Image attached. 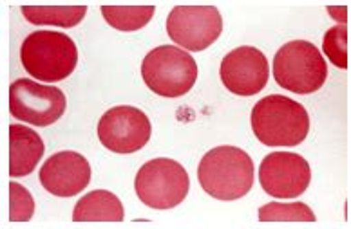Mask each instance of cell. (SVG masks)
Here are the masks:
<instances>
[{"instance_id":"19","label":"cell","mask_w":351,"mask_h":229,"mask_svg":"<svg viewBox=\"0 0 351 229\" xmlns=\"http://www.w3.org/2000/svg\"><path fill=\"white\" fill-rule=\"evenodd\" d=\"M35 213V202L27 189L19 183H10V220L27 222Z\"/></svg>"},{"instance_id":"2","label":"cell","mask_w":351,"mask_h":229,"mask_svg":"<svg viewBox=\"0 0 351 229\" xmlns=\"http://www.w3.org/2000/svg\"><path fill=\"white\" fill-rule=\"evenodd\" d=\"M252 130L266 146H297L310 132V116L301 103L271 94L252 109Z\"/></svg>"},{"instance_id":"8","label":"cell","mask_w":351,"mask_h":229,"mask_svg":"<svg viewBox=\"0 0 351 229\" xmlns=\"http://www.w3.org/2000/svg\"><path fill=\"white\" fill-rule=\"evenodd\" d=\"M66 94L58 87H45L21 78L10 87V112L16 120L35 126H49L66 112Z\"/></svg>"},{"instance_id":"5","label":"cell","mask_w":351,"mask_h":229,"mask_svg":"<svg viewBox=\"0 0 351 229\" xmlns=\"http://www.w3.org/2000/svg\"><path fill=\"white\" fill-rule=\"evenodd\" d=\"M274 78L279 87L290 92L311 94L326 81V60L311 42L291 40L276 53Z\"/></svg>"},{"instance_id":"3","label":"cell","mask_w":351,"mask_h":229,"mask_svg":"<svg viewBox=\"0 0 351 229\" xmlns=\"http://www.w3.org/2000/svg\"><path fill=\"white\" fill-rule=\"evenodd\" d=\"M21 62L25 72L45 83L69 78L78 64L75 40L60 31L40 29L31 33L21 47Z\"/></svg>"},{"instance_id":"15","label":"cell","mask_w":351,"mask_h":229,"mask_svg":"<svg viewBox=\"0 0 351 229\" xmlns=\"http://www.w3.org/2000/svg\"><path fill=\"white\" fill-rule=\"evenodd\" d=\"M22 13L31 24L69 29L84 21L87 5H22Z\"/></svg>"},{"instance_id":"7","label":"cell","mask_w":351,"mask_h":229,"mask_svg":"<svg viewBox=\"0 0 351 229\" xmlns=\"http://www.w3.org/2000/svg\"><path fill=\"white\" fill-rule=\"evenodd\" d=\"M223 16L216 5H176L167 16V33L183 49L199 53L221 36Z\"/></svg>"},{"instance_id":"13","label":"cell","mask_w":351,"mask_h":229,"mask_svg":"<svg viewBox=\"0 0 351 229\" xmlns=\"http://www.w3.org/2000/svg\"><path fill=\"white\" fill-rule=\"evenodd\" d=\"M44 141L35 130L22 125L10 126V175H29L44 155Z\"/></svg>"},{"instance_id":"9","label":"cell","mask_w":351,"mask_h":229,"mask_svg":"<svg viewBox=\"0 0 351 229\" xmlns=\"http://www.w3.org/2000/svg\"><path fill=\"white\" fill-rule=\"evenodd\" d=\"M151 134L152 126L145 112L131 105L112 107L98 121V139L116 154H134L149 143Z\"/></svg>"},{"instance_id":"18","label":"cell","mask_w":351,"mask_h":229,"mask_svg":"<svg viewBox=\"0 0 351 229\" xmlns=\"http://www.w3.org/2000/svg\"><path fill=\"white\" fill-rule=\"evenodd\" d=\"M322 51L330 58V62L339 69H348V27L335 25L326 31Z\"/></svg>"},{"instance_id":"4","label":"cell","mask_w":351,"mask_h":229,"mask_svg":"<svg viewBox=\"0 0 351 229\" xmlns=\"http://www.w3.org/2000/svg\"><path fill=\"white\" fill-rule=\"evenodd\" d=\"M141 76L152 92L163 98L189 94L197 80V64L191 53L176 45H160L141 62Z\"/></svg>"},{"instance_id":"20","label":"cell","mask_w":351,"mask_h":229,"mask_svg":"<svg viewBox=\"0 0 351 229\" xmlns=\"http://www.w3.org/2000/svg\"><path fill=\"white\" fill-rule=\"evenodd\" d=\"M328 11H330L333 18H337V21H341L342 25H346V21H348L346 11L348 10H346V8H344V5H342V8H333V5H330V8H328Z\"/></svg>"},{"instance_id":"11","label":"cell","mask_w":351,"mask_h":229,"mask_svg":"<svg viewBox=\"0 0 351 229\" xmlns=\"http://www.w3.org/2000/svg\"><path fill=\"white\" fill-rule=\"evenodd\" d=\"M221 81L232 94H259L268 83L270 67L263 51L252 45H243L230 51L219 67Z\"/></svg>"},{"instance_id":"6","label":"cell","mask_w":351,"mask_h":229,"mask_svg":"<svg viewBox=\"0 0 351 229\" xmlns=\"http://www.w3.org/2000/svg\"><path fill=\"white\" fill-rule=\"evenodd\" d=\"M134 188L136 195L149 208L171 209L185 200L191 179L178 161L160 157L138 170Z\"/></svg>"},{"instance_id":"16","label":"cell","mask_w":351,"mask_h":229,"mask_svg":"<svg viewBox=\"0 0 351 229\" xmlns=\"http://www.w3.org/2000/svg\"><path fill=\"white\" fill-rule=\"evenodd\" d=\"M154 5H101V15L110 27L131 33L145 27L154 16Z\"/></svg>"},{"instance_id":"10","label":"cell","mask_w":351,"mask_h":229,"mask_svg":"<svg viewBox=\"0 0 351 229\" xmlns=\"http://www.w3.org/2000/svg\"><path fill=\"white\" fill-rule=\"evenodd\" d=\"M259 180L266 193L276 199H297L310 186L311 170L306 159L291 152H274L263 159Z\"/></svg>"},{"instance_id":"17","label":"cell","mask_w":351,"mask_h":229,"mask_svg":"<svg viewBox=\"0 0 351 229\" xmlns=\"http://www.w3.org/2000/svg\"><path fill=\"white\" fill-rule=\"evenodd\" d=\"M261 222H315V213L302 202H270L259 209Z\"/></svg>"},{"instance_id":"1","label":"cell","mask_w":351,"mask_h":229,"mask_svg":"<svg viewBox=\"0 0 351 229\" xmlns=\"http://www.w3.org/2000/svg\"><path fill=\"white\" fill-rule=\"evenodd\" d=\"M197 179L214 199L237 200L254 186V161L237 146H217L203 155Z\"/></svg>"},{"instance_id":"12","label":"cell","mask_w":351,"mask_h":229,"mask_svg":"<svg viewBox=\"0 0 351 229\" xmlns=\"http://www.w3.org/2000/svg\"><path fill=\"white\" fill-rule=\"evenodd\" d=\"M40 183L49 193L56 197H73L89 186V161L78 152H58L51 155L42 166Z\"/></svg>"},{"instance_id":"14","label":"cell","mask_w":351,"mask_h":229,"mask_svg":"<svg viewBox=\"0 0 351 229\" xmlns=\"http://www.w3.org/2000/svg\"><path fill=\"white\" fill-rule=\"evenodd\" d=\"M123 217L125 211L121 200L107 189L84 195L73 211L75 222H121Z\"/></svg>"}]
</instances>
